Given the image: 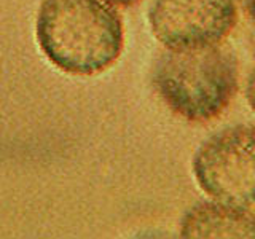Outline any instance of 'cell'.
<instances>
[{
	"mask_svg": "<svg viewBox=\"0 0 255 239\" xmlns=\"http://www.w3.org/2000/svg\"><path fill=\"white\" fill-rule=\"evenodd\" d=\"M35 37L54 67L70 75H96L125 46L123 21L106 0H42Z\"/></svg>",
	"mask_w": 255,
	"mask_h": 239,
	"instance_id": "cell-1",
	"label": "cell"
},
{
	"mask_svg": "<svg viewBox=\"0 0 255 239\" xmlns=\"http://www.w3.org/2000/svg\"><path fill=\"white\" fill-rule=\"evenodd\" d=\"M151 85L167 109L188 121H207L228 107L238 90V61L228 46L166 50L151 70Z\"/></svg>",
	"mask_w": 255,
	"mask_h": 239,
	"instance_id": "cell-2",
	"label": "cell"
},
{
	"mask_svg": "<svg viewBox=\"0 0 255 239\" xmlns=\"http://www.w3.org/2000/svg\"><path fill=\"white\" fill-rule=\"evenodd\" d=\"M191 171L206 195L239 206H255V126H228L195 151Z\"/></svg>",
	"mask_w": 255,
	"mask_h": 239,
	"instance_id": "cell-3",
	"label": "cell"
},
{
	"mask_svg": "<svg viewBox=\"0 0 255 239\" xmlns=\"http://www.w3.org/2000/svg\"><path fill=\"white\" fill-rule=\"evenodd\" d=\"M151 34L166 50H195L225 38L238 21L235 0H151Z\"/></svg>",
	"mask_w": 255,
	"mask_h": 239,
	"instance_id": "cell-4",
	"label": "cell"
},
{
	"mask_svg": "<svg viewBox=\"0 0 255 239\" xmlns=\"http://www.w3.org/2000/svg\"><path fill=\"white\" fill-rule=\"evenodd\" d=\"M180 236L255 239V214L246 206L212 198L198 201L182 215Z\"/></svg>",
	"mask_w": 255,
	"mask_h": 239,
	"instance_id": "cell-5",
	"label": "cell"
},
{
	"mask_svg": "<svg viewBox=\"0 0 255 239\" xmlns=\"http://www.w3.org/2000/svg\"><path fill=\"white\" fill-rule=\"evenodd\" d=\"M246 98H247V102H249L251 109L255 112V61H254V66L249 72V77H247Z\"/></svg>",
	"mask_w": 255,
	"mask_h": 239,
	"instance_id": "cell-6",
	"label": "cell"
},
{
	"mask_svg": "<svg viewBox=\"0 0 255 239\" xmlns=\"http://www.w3.org/2000/svg\"><path fill=\"white\" fill-rule=\"evenodd\" d=\"M246 10V13L249 14V18L255 21V0H239Z\"/></svg>",
	"mask_w": 255,
	"mask_h": 239,
	"instance_id": "cell-7",
	"label": "cell"
},
{
	"mask_svg": "<svg viewBox=\"0 0 255 239\" xmlns=\"http://www.w3.org/2000/svg\"><path fill=\"white\" fill-rule=\"evenodd\" d=\"M106 2L112 5H120V6H131L134 3H137L139 0H106Z\"/></svg>",
	"mask_w": 255,
	"mask_h": 239,
	"instance_id": "cell-8",
	"label": "cell"
}]
</instances>
